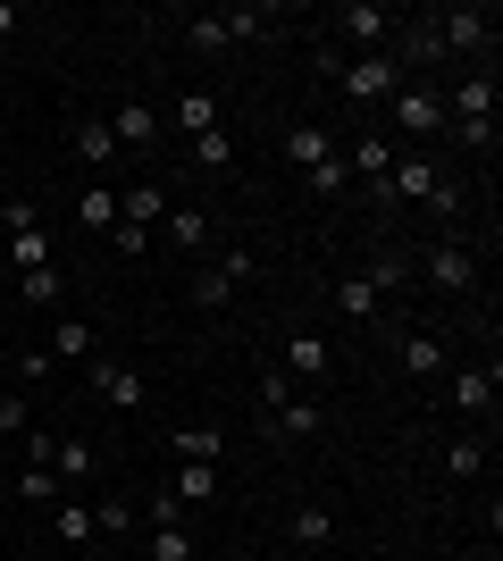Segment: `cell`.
<instances>
[{
    "label": "cell",
    "mask_w": 503,
    "mask_h": 561,
    "mask_svg": "<svg viewBox=\"0 0 503 561\" xmlns=\"http://www.w3.org/2000/svg\"><path fill=\"white\" fill-rule=\"evenodd\" d=\"M445 117H454V126H461V117H495V76H461V84H454V93H445Z\"/></svg>",
    "instance_id": "9a60e30c"
},
{
    "label": "cell",
    "mask_w": 503,
    "mask_h": 561,
    "mask_svg": "<svg viewBox=\"0 0 503 561\" xmlns=\"http://www.w3.org/2000/svg\"><path fill=\"white\" fill-rule=\"evenodd\" d=\"M34 427V411H25V394H0V436H25Z\"/></svg>",
    "instance_id": "60d3db41"
},
{
    "label": "cell",
    "mask_w": 503,
    "mask_h": 561,
    "mask_svg": "<svg viewBox=\"0 0 503 561\" xmlns=\"http://www.w3.org/2000/svg\"><path fill=\"white\" fill-rule=\"evenodd\" d=\"M18 503H59V478H50L43 461H25V478H18Z\"/></svg>",
    "instance_id": "8d00e7d4"
},
{
    "label": "cell",
    "mask_w": 503,
    "mask_h": 561,
    "mask_svg": "<svg viewBox=\"0 0 503 561\" xmlns=\"http://www.w3.org/2000/svg\"><path fill=\"white\" fill-rule=\"evenodd\" d=\"M76 160H118V135H110V117H76Z\"/></svg>",
    "instance_id": "f546056e"
},
{
    "label": "cell",
    "mask_w": 503,
    "mask_h": 561,
    "mask_svg": "<svg viewBox=\"0 0 503 561\" xmlns=\"http://www.w3.org/2000/svg\"><path fill=\"white\" fill-rule=\"evenodd\" d=\"M9 34H18V9H9V0H0V43H9Z\"/></svg>",
    "instance_id": "7bdbcfd3"
},
{
    "label": "cell",
    "mask_w": 503,
    "mask_h": 561,
    "mask_svg": "<svg viewBox=\"0 0 503 561\" xmlns=\"http://www.w3.org/2000/svg\"><path fill=\"white\" fill-rule=\"evenodd\" d=\"M135 519H144V512H135L126 494H101V503H93V528H101V537H126Z\"/></svg>",
    "instance_id": "1f68e13d"
},
{
    "label": "cell",
    "mask_w": 503,
    "mask_h": 561,
    "mask_svg": "<svg viewBox=\"0 0 503 561\" xmlns=\"http://www.w3.org/2000/svg\"><path fill=\"white\" fill-rule=\"evenodd\" d=\"M286 160H294V168L335 160V135H328V126H286Z\"/></svg>",
    "instance_id": "cb8c5ba5"
},
{
    "label": "cell",
    "mask_w": 503,
    "mask_h": 561,
    "mask_svg": "<svg viewBox=\"0 0 503 561\" xmlns=\"http://www.w3.org/2000/svg\"><path fill=\"white\" fill-rule=\"evenodd\" d=\"M110 135H118V151H151V135H160V117H151L144 101H118V110H110Z\"/></svg>",
    "instance_id": "e0dca14e"
},
{
    "label": "cell",
    "mask_w": 503,
    "mask_h": 561,
    "mask_svg": "<svg viewBox=\"0 0 503 561\" xmlns=\"http://www.w3.org/2000/svg\"><path fill=\"white\" fill-rule=\"evenodd\" d=\"M495 386H503V369H495V360H487V369H461V377H454V411H461V420L495 411Z\"/></svg>",
    "instance_id": "5bb4252c"
},
{
    "label": "cell",
    "mask_w": 503,
    "mask_h": 561,
    "mask_svg": "<svg viewBox=\"0 0 503 561\" xmlns=\"http://www.w3.org/2000/svg\"><path fill=\"white\" fill-rule=\"evenodd\" d=\"M252 268H261V260L243 252V243H227V252H218L210 268L193 277V310H227V302H236V285L252 277Z\"/></svg>",
    "instance_id": "277c9868"
},
{
    "label": "cell",
    "mask_w": 503,
    "mask_h": 561,
    "mask_svg": "<svg viewBox=\"0 0 503 561\" xmlns=\"http://www.w3.org/2000/svg\"><path fill=\"white\" fill-rule=\"evenodd\" d=\"M176 126H185V135H210V126H218V101L210 93H176Z\"/></svg>",
    "instance_id": "d6a6232c"
},
{
    "label": "cell",
    "mask_w": 503,
    "mask_h": 561,
    "mask_svg": "<svg viewBox=\"0 0 503 561\" xmlns=\"http://www.w3.org/2000/svg\"><path fill=\"white\" fill-rule=\"evenodd\" d=\"M50 377V352H18V386H43Z\"/></svg>",
    "instance_id": "b9f144b4"
},
{
    "label": "cell",
    "mask_w": 503,
    "mask_h": 561,
    "mask_svg": "<svg viewBox=\"0 0 503 561\" xmlns=\"http://www.w3.org/2000/svg\"><path fill=\"white\" fill-rule=\"evenodd\" d=\"M361 277L378 285V294H411V285H420V277H411V252H395V243H378V252H369V268H361Z\"/></svg>",
    "instance_id": "ac0fdd59"
},
{
    "label": "cell",
    "mask_w": 503,
    "mask_h": 561,
    "mask_svg": "<svg viewBox=\"0 0 503 561\" xmlns=\"http://www.w3.org/2000/svg\"><path fill=\"white\" fill-rule=\"evenodd\" d=\"M378 302H386V294H378V285H369V277H361V268H353V277H344V285H335V310H344L353 328H369V319H378Z\"/></svg>",
    "instance_id": "44dd1931"
},
{
    "label": "cell",
    "mask_w": 503,
    "mask_h": 561,
    "mask_svg": "<svg viewBox=\"0 0 503 561\" xmlns=\"http://www.w3.org/2000/svg\"><path fill=\"white\" fill-rule=\"evenodd\" d=\"M252 34H268V9H202V18L185 25L193 50H236V43H252Z\"/></svg>",
    "instance_id": "3957f363"
},
{
    "label": "cell",
    "mask_w": 503,
    "mask_h": 561,
    "mask_svg": "<svg viewBox=\"0 0 503 561\" xmlns=\"http://www.w3.org/2000/svg\"><path fill=\"white\" fill-rule=\"evenodd\" d=\"M436 43L445 50H470V59H479V50H495V9H436Z\"/></svg>",
    "instance_id": "52a82bcc"
},
{
    "label": "cell",
    "mask_w": 503,
    "mask_h": 561,
    "mask_svg": "<svg viewBox=\"0 0 503 561\" xmlns=\"http://www.w3.org/2000/svg\"><path fill=\"white\" fill-rule=\"evenodd\" d=\"M319 68L344 84V101H395V93H403V68H395V50H369V59H319Z\"/></svg>",
    "instance_id": "6da1fadb"
},
{
    "label": "cell",
    "mask_w": 503,
    "mask_h": 561,
    "mask_svg": "<svg viewBox=\"0 0 503 561\" xmlns=\"http://www.w3.org/2000/svg\"><path fill=\"white\" fill-rule=\"evenodd\" d=\"M18 302H25V310H59V302H68V285H59V260H50V268H25V277H18Z\"/></svg>",
    "instance_id": "7402d4cb"
},
{
    "label": "cell",
    "mask_w": 503,
    "mask_h": 561,
    "mask_svg": "<svg viewBox=\"0 0 503 561\" xmlns=\"http://www.w3.org/2000/svg\"><path fill=\"white\" fill-rule=\"evenodd\" d=\"M386 110H395V126H403L411 142H428V135H445V126H454V117H445V93H428L420 76H411V84L386 101Z\"/></svg>",
    "instance_id": "8992f818"
},
{
    "label": "cell",
    "mask_w": 503,
    "mask_h": 561,
    "mask_svg": "<svg viewBox=\"0 0 503 561\" xmlns=\"http://www.w3.org/2000/svg\"><path fill=\"white\" fill-rule=\"evenodd\" d=\"M43 469H50V478H59V486H68V478H76V486H84V478H93V469H101V453L84 445V436H50Z\"/></svg>",
    "instance_id": "7c38bea8"
},
{
    "label": "cell",
    "mask_w": 503,
    "mask_h": 561,
    "mask_svg": "<svg viewBox=\"0 0 503 561\" xmlns=\"http://www.w3.org/2000/svg\"><path fill=\"white\" fill-rule=\"evenodd\" d=\"M403 369H411V377H445V335L411 328V335H403Z\"/></svg>",
    "instance_id": "603a6c76"
},
{
    "label": "cell",
    "mask_w": 503,
    "mask_h": 561,
    "mask_svg": "<svg viewBox=\"0 0 503 561\" xmlns=\"http://www.w3.org/2000/svg\"><path fill=\"white\" fill-rule=\"evenodd\" d=\"M286 561H311V553H286Z\"/></svg>",
    "instance_id": "ee69618b"
},
{
    "label": "cell",
    "mask_w": 503,
    "mask_h": 561,
    "mask_svg": "<svg viewBox=\"0 0 503 561\" xmlns=\"http://www.w3.org/2000/svg\"><path fill=\"white\" fill-rule=\"evenodd\" d=\"M395 68H436V59H445V43H436V25L428 18H403V34H395Z\"/></svg>",
    "instance_id": "4fadbf2b"
},
{
    "label": "cell",
    "mask_w": 503,
    "mask_h": 561,
    "mask_svg": "<svg viewBox=\"0 0 503 561\" xmlns=\"http://www.w3.org/2000/svg\"><path fill=\"white\" fill-rule=\"evenodd\" d=\"M411 277H428L436 294L470 302V294H479V260H470V243H461V234H445V243H436L428 260H411Z\"/></svg>",
    "instance_id": "7a4b0ae2"
},
{
    "label": "cell",
    "mask_w": 503,
    "mask_h": 561,
    "mask_svg": "<svg viewBox=\"0 0 503 561\" xmlns=\"http://www.w3.org/2000/svg\"><path fill=\"white\" fill-rule=\"evenodd\" d=\"M286 369H294V377H328V369H335V352H328V335H311V328H294V335H286Z\"/></svg>",
    "instance_id": "d6986e66"
},
{
    "label": "cell",
    "mask_w": 503,
    "mask_h": 561,
    "mask_svg": "<svg viewBox=\"0 0 503 561\" xmlns=\"http://www.w3.org/2000/svg\"><path fill=\"white\" fill-rule=\"evenodd\" d=\"M268 436H277V445H302V436H319V402L277 394V402H268Z\"/></svg>",
    "instance_id": "8fae6325"
},
{
    "label": "cell",
    "mask_w": 503,
    "mask_h": 561,
    "mask_svg": "<svg viewBox=\"0 0 503 561\" xmlns=\"http://www.w3.org/2000/svg\"><path fill=\"white\" fill-rule=\"evenodd\" d=\"M84 377H93V394L110 411H144V377L126 369V360H84Z\"/></svg>",
    "instance_id": "9c48e42d"
},
{
    "label": "cell",
    "mask_w": 503,
    "mask_h": 561,
    "mask_svg": "<svg viewBox=\"0 0 503 561\" xmlns=\"http://www.w3.org/2000/svg\"><path fill=\"white\" fill-rule=\"evenodd\" d=\"M328 537H335V512L328 503H302V512H294V553H319Z\"/></svg>",
    "instance_id": "4316f807"
},
{
    "label": "cell",
    "mask_w": 503,
    "mask_h": 561,
    "mask_svg": "<svg viewBox=\"0 0 503 561\" xmlns=\"http://www.w3.org/2000/svg\"><path fill=\"white\" fill-rule=\"evenodd\" d=\"M445 135H454L461 151H487V160H495V117H461V126H445Z\"/></svg>",
    "instance_id": "d590c367"
},
{
    "label": "cell",
    "mask_w": 503,
    "mask_h": 561,
    "mask_svg": "<svg viewBox=\"0 0 503 561\" xmlns=\"http://www.w3.org/2000/svg\"><path fill=\"white\" fill-rule=\"evenodd\" d=\"M176 461H227V436H218V427H176Z\"/></svg>",
    "instance_id": "f1b7e54d"
},
{
    "label": "cell",
    "mask_w": 503,
    "mask_h": 561,
    "mask_svg": "<svg viewBox=\"0 0 503 561\" xmlns=\"http://www.w3.org/2000/svg\"><path fill=\"white\" fill-rule=\"evenodd\" d=\"M227 160H236V142H227V126H210V135H193V168H210V176H218Z\"/></svg>",
    "instance_id": "e575fe53"
},
{
    "label": "cell",
    "mask_w": 503,
    "mask_h": 561,
    "mask_svg": "<svg viewBox=\"0 0 503 561\" xmlns=\"http://www.w3.org/2000/svg\"><path fill=\"white\" fill-rule=\"evenodd\" d=\"M160 218H168V193H160V185H126V193H118V227H144V234H151Z\"/></svg>",
    "instance_id": "ffe728a7"
},
{
    "label": "cell",
    "mask_w": 503,
    "mask_h": 561,
    "mask_svg": "<svg viewBox=\"0 0 503 561\" xmlns=\"http://www.w3.org/2000/svg\"><path fill=\"white\" fill-rule=\"evenodd\" d=\"M395 160H403V151H395L386 135H353V151H344V176H361V185H369V202H386V176H395Z\"/></svg>",
    "instance_id": "ba28073f"
},
{
    "label": "cell",
    "mask_w": 503,
    "mask_h": 561,
    "mask_svg": "<svg viewBox=\"0 0 503 561\" xmlns=\"http://www.w3.org/2000/svg\"><path fill=\"white\" fill-rule=\"evenodd\" d=\"M84 227H118V193L110 185H84Z\"/></svg>",
    "instance_id": "74e56055"
},
{
    "label": "cell",
    "mask_w": 503,
    "mask_h": 561,
    "mask_svg": "<svg viewBox=\"0 0 503 561\" xmlns=\"http://www.w3.org/2000/svg\"><path fill=\"white\" fill-rule=\"evenodd\" d=\"M9 252H18V277H25V268H50V234L43 227H18V234H9Z\"/></svg>",
    "instance_id": "836d02e7"
},
{
    "label": "cell",
    "mask_w": 503,
    "mask_h": 561,
    "mask_svg": "<svg viewBox=\"0 0 503 561\" xmlns=\"http://www.w3.org/2000/svg\"><path fill=\"white\" fill-rule=\"evenodd\" d=\"M445 478H454V486L487 478V445H479V436H454V445H445Z\"/></svg>",
    "instance_id": "83f0119b"
},
{
    "label": "cell",
    "mask_w": 503,
    "mask_h": 561,
    "mask_svg": "<svg viewBox=\"0 0 503 561\" xmlns=\"http://www.w3.org/2000/svg\"><path fill=\"white\" fill-rule=\"evenodd\" d=\"M436 160L428 151H411V160H395V176H386V202H436Z\"/></svg>",
    "instance_id": "30bf717a"
},
{
    "label": "cell",
    "mask_w": 503,
    "mask_h": 561,
    "mask_svg": "<svg viewBox=\"0 0 503 561\" xmlns=\"http://www.w3.org/2000/svg\"><path fill=\"white\" fill-rule=\"evenodd\" d=\"M168 494H176V503H210V494H218V469H210V461H176Z\"/></svg>",
    "instance_id": "484cf974"
},
{
    "label": "cell",
    "mask_w": 503,
    "mask_h": 561,
    "mask_svg": "<svg viewBox=\"0 0 503 561\" xmlns=\"http://www.w3.org/2000/svg\"><path fill=\"white\" fill-rule=\"evenodd\" d=\"M335 25H344V43H353V59H369V50H386L395 43V9H378V0H344V9H335Z\"/></svg>",
    "instance_id": "5b68a950"
},
{
    "label": "cell",
    "mask_w": 503,
    "mask_h": 561,
    "mask_svg": "<svg viewBox=\"0 0 503 561\" xmlns=\"http://www.w3.org/2000/svg\"><path fill=\"white\" fill-rule=\"evenodd\" d=\"M50 528H59V545H93L101 537V528H93V503H68V494L50 503Z\"/></svg>",
    "instance_id": "d4e9b609"
},
{
    "label": "cell",
    "mask_w": 503,
    "mask_h": 561,
    "mask_svg": "<svg viewBox=\"0 0 503 561\" xmlns=\"http://www.w3.org/2000/svg\"><path fill=\"white\" fill-rule=\"evenodd\" d=\"M50 360H93V328H84V319H59V328H50Z\"/></svg>",
    "instance_id": "4dcf8cb0"
},
{
    "label": "cell",
    "mask_w": 503,
    "mask_h": 561,
    "mask_svg": "<svg viewBox=\"0 0 503 561\" xmlns=\"http://www.w3.org/2000/svg\"><path fill=\"white\" fill-rule=\"evenodd\" d=\"M168 243H176V252H210V210H193V202H168Z\"/></svg>",
    "instance_id": "2e32d148"
},
{
    "label": "cell",
    "mask_w": 503,
    "mask_h": 561,
    "mask_svg": "<svg viewBox=\"0 0 503 561\" xmlns=\"http://www.w3.org/2000/svg\"><path fill=\"white\" fill-rule=\"evenodd\" d=\"M302 176H311V193H344V185H353V176H344V151L319 160V168H302Z\"/></svg>",
    "instance_id": "ab89813d"
},
{
    "label": "cell",
    "mask_w": 503,
    "mask_h": 561,
    "mask_svg": "<svg viewBox=\"0 0 503 561\" xmlns=\"http://www.w3.org/2000/svg\"><path fill=\"white\" fill-rule=\"evenodd\" d=\"M151 561H193V537L185 528H151Z\"/></svg>",
    "instance_id": "f35d334b"
}]
</instances>
